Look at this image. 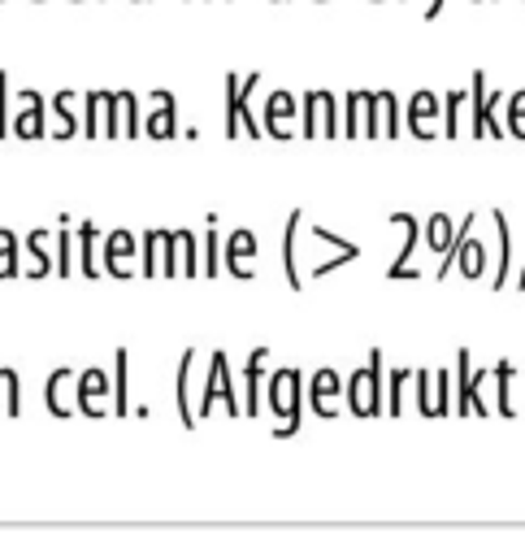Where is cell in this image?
<instances>
[{"mask_svg": "<svg viewBox=\"0 0 525 556\" xmlns=\"http://www.w3.org/2000/svg\"><path fill=\"white\" fill-rule=\"evenodd\" d=\"M347 408L351 417H382L386 413V361L382 348H369V361L347 374Z\"/></svg>", "mask_w": 525, "mask_h": 556, "instance_id": "obj_1", "label": "cell"}, {"mask_svg": "<svg viewBox=\"0 0 525 556\" xmlns=\"http://www.w3.org/2000/svg\"><path fill=\"white\" fill-rule=\"evenodd\" d=\"M265 391H269V413L278 417L273 421V434L278 439H291L299 430V421H304V378H299V369H291V365L273 369L265 378Z\"/></svg>", "mask_w": 525, "mask_h": 556, "instance_id": "obj_2", "label": "cell"}, {"mask_svg": "<svg viewBox=\"0 0 525 556\" xmlns=\"http://www.w3.org/2000/svg\"><path fill=\"white\" fill-rule=\"evenodd\" d=\"M226 104H221V130H226V139H260L265 135V126L252 117V91H260V74L252 70V74H243V78H234V74H226Z\"/></svg>", "mask_w": 525, "mask_h": 556, "instance_id": "obj_3", "label": "cell"}, {"mask_svg": "<svg viewBox=\"0 0 525 556\" xmlns=\"http://www.w3.org/2000/svg\"><path fill=\"white\" fill-rule=\"evenodd\" d=\"M469 226H477V208L473 213H464L460 222L451 217V213H430L425 222H421V235H425V252L434 256V278H443L451 265H456V248H460V235L469 230Z\"/></svg>", "mask_w": 525, "mask_h": 556, "instance_id": "obj_4", "label": "cell"}, {"mask_svg": "<svg viewBox=\"0 0 525 556\" xmlns=\"http://www.w3.org/2000/svg\"><path fill=\"white\" fill-rule=\"evenodd\" d=\"M217 404H221L230 417H243V391H234V374H230L226 352H213V356H208V378H204V387H200L195 417L204 421V417H208Z\"/></svg>", "mask_w": 525, "mask_h": 556, "instance_id": "obj_5", "label": "cell"}, {"mask_svg": "<svg viewBox=\"0 0 525 556\" xmlns=\"http://www.w3.org/2000/svg\"><path fill=\"white\" fill-rule=\"evenodd\" d=\"M499 109H503V96L486 87V70H473V83H469V135L473 139H486V135L503 139L508 126H503Z\"/></svg>", "mask_w": 525, "mask_h": 556, "instance_id": "obj_6", "label": "cell"}, {"mask_svg": "<svg viewBox=\"0 0 525 556\" xmlns=\"http://www.w3.org/2000/svg\"><path fill=\"white\" fill-rule=\"evenodd\" d=\"M343 139H382V104L377 91H347L343 100Z\"/></svg>", "mask_w": 525, "mask_h": 556, "instance_id": "obj_7", "label": "cell"}, {"mask_svg": "<svg viewBox=\"0 0 525 556\" xmlns=\"http://www.w3.org/2000/svg\"><path fill=\"white\" fill-rule=\"evenodd\" d=\"M486 378H490L486 369H473L469 348H460L456 352V400H451L456 417H486V400H482V382Z\"/></svg>", "mask_w": 525, "mask_h": 556, "instance_id": "obj_8", "label": "cell"}, {"mask_svg": "<svg viewBox=\"0 0 525 556\" xmlns=\"http://www.w3.org/2000/svg\"><path fill=\"white\" fill-rule=\"evenodd\" d=\"M299 126L304 139H338L343 122H338V100L330 91H304V109H299Z\"/></svg>", "mask_w": 525, "mask_h": 556, "instance_id": "obj_9", "label": "cell"}, {"mask_svg": "<svg viewBox=\"0 0 525 556\" xmlns=\"http://www.w3.org/2000/svg\"><path fill=\"white\" fill-rule=\"evenodd\" d=\"M113 395V378L104 374V369H78V378H74V404H78V413L82 417H113L108 408H104V400Z\"/></svg>", "mask_w": 525, "mask_h": 556, "instance_id": "obj_10", "label": "cell"}, {"mask_svg": "<svg viewBox=\"0 0 525 556\" xmlns=\"http://www.w3.org/2000/svg\"><path fill=\"white\" fill-rule=\"evenodd\" d=\"M13 139H48V100L39 91H17V104H13Z\"/></svg>", "mask_w": 525, "mask_h": 556, "instance_id": "obj_11", "label": "cell"}, {"mask_svg": "<svg viewBox=\"0 0 525 556\" xmlns=\"http://www.w3.org/2000/svg\"><path fill=\"white\" fill-rule=\"evenodd\" d=\"M256 252H260V243H256V235H252L247 226H234V230L221 239V265H226L239 282H252V278H256V274H252Z\"/></svg>", "mask_w": 525, "mask_h": 556, "instance_id": "obj_12", "label": "cell"}, {"mask_svg": "<svg viewBox=\"0 0 525 556\" xmlns=\"http://www.w3.org/2000/svg\"><path fill=\"white\" fill-rule=\"evenodd\" d=\"M347 378H338V369H317L312 378H308V408L317 413V417H338V404H347Z\"/></svg>", "mask_w": 525, "mask_h": 556, "instance_id": "obj_13", "label": "cell"}, {"mask_svg": "<svg viewBox=\"0 0 525 556\" xmlns=\"http://www.w3.org/2000/svg\"><path fill=\"white\" fill-rule=\"evenodd\" d=\"M295 117H299L295 96H291L286 87H273V91L265 96V104H260V126L269 130V139L286 143V139H291V122H295Z\"/></svg>", "mask_w": 525, "mask_h": 556, "instance_id": "obj_14", "label": "cell"}, {"mask_svg": "<svg viewBox=\"0 0 525 556\" xmlns=\"http://www.w3.org/2000/svg\"><path fill=\"white\" fill-rule=\"evenodd\" d=\"M100 261H104V274L130 278V274H135V261H139V235H130V230H108V235H104V248H100Z\"/></svg>", "mask_w": 525, "mask_h": 556, "instance_id": "obj_15", "label": "cell"}, {"mask_svg": "<svg viewBox=\"0 0 525 556\" xmlns=\"http://www.w3.org/2000/svg\"><path fill=\"white\" fill-rule=\"evenodd\" d=\"M438 130H443V100L421 87L408 100V135L412 139H438Z\"/></svg>", "mask_w": 525, "mask_h": 556, "instance_id": "obj_16", "label": "cell"}, {"mask_svg": "<svg viewBox=\"0 0 525 556\" xmlns=\"http://www.w3.org/2000/svg\"><path fill=\"white\" fill-rule=\"evenodd\" d=\"M143 135L148 139H178V100H174V91H152L148 96Z\"/></svg>", "mask_w": 525, "mask_h": 556, "instance_id": "obj_17", "label": "cell"}, {"mask_svg": "<svg viewBox=\"0 0 525 556\" xmlns=\"http://www.w3.org/2000/svg\"><path fill=\"white\" fill-rule=\"evenodd\" d=\"M269 369V348H252V356L243 361V417H260L265 413V374Z\"/></svg>", "mask_w": 525, "mask_h": 556, "instance_id": "obj_18", "label": "cell"}, {"mask_svg": "<svg viewBox=\"0 0 525 556\" xmlns=\"http://www.w3.org/2000/svg\"><path fill=\"white\" fill-rule=\"evenodd\" d=\"M74 100H78V91H69V87H61L48 100V139H74L82 130V117H78Z\"/></svg>", "mask_w": 525, "mask_h": 556, "instance_id": "obj_19", "label": "cell"}, {"mask_svg": "<svg viewBox=\"0 0 525 556\" xmlns=\"http://www.w3.org/2000/svg\"><path fill=\"white\" fill-rule=\"evenodd\" d=\"M386 222L404 230V248H399V256L390 261V269H386V278H412V252H417V248H425V235H421V222H417L412 213H390Z\"/></svg>", "mask_w": 525, "mask_h": 556, "instance_id": "obj_20", "label": "cell"}, {"mask_svg": "<svg viewBox=\"0 0 525 556\" xmlns=\"http://www.w3.org/2000/svg\"><path fill=\"white\" fill-rule=\"evenodd\" d=\"M195 348H187L182 352V361H178V378H174V408H178V421L187 426V430H195V395H191V382H195Z\"/></svg>", "mask_w": 525, "mask_h": 556, "instance_id": "obj_21", "label": "cell"}, {"mask_svg": "<svg viewBox=\"0 0 525 556\" xmlns=\"http://www.w3.org/2000/svg\"><path fill=\"white\" fill-rule=\"evenodd\" d=\"M299 230H304V208H295L286 217V230H282V274H286V287L291 291H304V265H299Z\"/></svg>", "mask_w": 525, "mask_h": 556, "instance_id": "obj_22", "label": "cell"}, {"mask_svg": "<svg viewBox=\"0 0 525 556\" xmlns=\"http://www.w3.org/2000/svg\"><path fill=\"white\" fill-rule=\"evenodd\" d=\"M169 239H174V230H161V226H152V230L139 235V274L143 278H165Z\"/></svg>", "mask_w": 525, "mask_h": 556, "instance_id": "obj_23", "label": "cell"}, {"mask_svg": "<svg viewBox=\"0 0 525 556\" xmlns=\"http://www.w3.org/2000/svg\"><path fill=\"white\" fill-rule=\"evenodd\" d=\"M74 378H78V369H69V365H61V369H52L48 374V382H43V404H48V413L52 417H74V400H69V391H74Z\"/></svg>", "mask_w": 525, "mask_h": 556, "instance_id": "obj_24", "label": "cell"}, {"mask_svg": "<svg viewBox=\"0 0 525 556\" xmlns=\"http://www.w3.org/2000/svg\"><path fill=\"white\" fill-rule=\"evenodd\" d=\"M486 261H490V248L473 235V226L460 235V248H456V269H460V278H482L486 274Z\"/></svg>", "mask_w": 525, "mask_h": 556, "instance_id": "obj_25", "label": "cell"}, {"mask_svg": "<svg viewBox=\"0 0 525 556\" xmlns=\"http://www.w3.org/2000/svg\"><path fill=\"white\" fill-rule=\"evenodd\" d=\"M26 252H30V274L26 278H48L56 274V248H52V230L39 226L26 235Z\"/></svg>", "mask_w": 525, "mask_h": 556, "instance_id": "obj_26", "label": "cell"}, {"mask_svg": "<svg viewBox=\"0 0 525 556\" xmlns=\"http://www.w3.org/2000/svg\"><path fill=\"white\" fill-rule=\"evenodd\" d=\"M74 239H78V269H82V278H100L104 274V261L95 256V243L104 235L95 230V222H78L74 226Z\"/></svg>", "mask_w": 525, "mask_h": 556, "instance_id": "obj_27", "label": "cell"}, {"mask_svg": "<svg viewBox=\"0 0 525 556\" xmlns=\"http://www.w3.org/2000/svg\"><path fill=\"white\" fill-rule=\"evenodd\" d=\"M113 417H130V348L113 352Z\"/></svg>", "mask_w": 525, "mask_h": 556, "instance_id": "obj_28", "label": "cell"}, {"mask_svg": "<svg viewBox=\"0 0 525 556\" xmlns=\"http://www.w3.org/2000/svg\"><path fill=\"white\" fill-rule=\"evenodd\" d=\"M490 222H495V235H499V265H495L490 287H495V291H503V287H508V278H512V226H508V217H503L499 208L490 213Z\"/></svg>", "mask_w": 525, "mask_h": 556, "instance_id": "obj_29", "label": "cell"}, {"mask_svg": "<svg viewBox=\"0 0 525 556\" xmlns=\"http://www.w3.org/2000/svg\"><path fill=\"white\" fill-rule=\"evenodd\" d=\"M104 104H108V87L82 91V135L87 139H104Z\"/></svg>", "mask_w": 525, "mask_h": 556, "instance_id": "obj_30", "label": "cell"}, {"mask_svg": "<svg viewBox=\"0 0 525 556\" xmlns=\"http://www.w3.org/2000/svg\"><path fill=\"white\" fill-rule=\"evenodd\" d=\"M469 122V91H447L443 96V139H460Z\"/></svg>", "mask_w": 525, "mask_h": 556, "instance_id": "obj_31", "label": "cell"}, {"mask_svg": "<svg viewBox=\"0 0 525 556\" xmlns=\"http://www.w3.org/2000/svg\"><path fill=\"white\" fill-rule=\"evenodd\" d=\"M52 248H56V274L69 278L74 252H78V239H74V230H69V213H61V222H56V230H52Z\"/></svg>", "mask_w": 525, "mask_h": 556, "instance_id": "obj_32", "label": "cell"}, {"mask_svg": "<svg viewBox=\"0 0 525 556\" xmlns=\"http://www.w3.org/2000/svg\"><path fill=\"white\" fill-rule=\"evenodd\" d=\"M174 235H178V274L182 278H204V261H200V248L204 243H195V235L187 226H178Z\"/></svg>", "mask_w": 525, "mask_h": 556, "instance_id": "obj_33", "label": "cell"}, {"mask_svg": "<svg viewBox=\"0 0 525 556\" xmlns=\"http://www.w3.org/2000/svg\"><path fill=\"white\" fill-rule=\"evenodd\" d=\"M490 378H495V408H499V417H516V400H512V378H516V365L512 361H499L495 369H490Z\"/></svg>", "mask_w": 525, "mask_h": 556, "instance_id": "obj_34", "label": "cell"}, {"mask_svg": "<svg viewBox=\"0 0 525 556\" xmlns=\"http://www.w3.org/2000/svg\"><path fill=\"white\" fill-rule=\"evenodd\" d=\"M417 408H421V417H447L438 382H434V369H417Z\"/></svg>", "mask_w": 525, "mask_h": 556, "instance_id": "obj_35", "label": "cell"}, {"mask_svg": "<svg viewBox=\"0 0 525 556\" xmlns=\"http://www.w3.org/2000/svg\"><path fill=\"white\" fill-rule=\"evenodd\" d=\"M417 369H395L386 374V417H404L408 413V382Z\"/></svg>", "mask_w": 525, "mask_h": 556, "instance_id": "obj_36", "label": "cell"}, {"mask_svg": "<svg viewBox=\"0 0 525 556\" xmlns=\"http://www.w3.org/2000/svg\"><path fill=\"white\" fill-rule=\"evenodd\" d=\"M204 278H217L226 265H221V230H217V213L204 217Z\"/></svg>", "mask_w": 525, "mask_h": 556, "instance_id": "obj_37", "label": "cell"}, {"mask_svg": "<svg viewBox=\"0 0 525 556\" xmlns=\"http://www.w3.org/2000/svg\"><path fill=\"white\" fill-rule=\"evenodd\" d=\"M0 417H22V382L9 365H0Z\"/></svg>", "mask_w": 525, "mask_h": 556, "instance_id": "obj_38", "label": "cell"}, {"mask_svg": "<svg viewBox=\"0 0 525 556\" xmlns=\"http://www.w3.org/2000/svg\"><path fill=\"white\" fill-rule=\"evenodd\" d=\"M22 274V243L9 226H0V278H17Z\"/></svg>", "mask_w": 525, "mask_h": 556, "instance_id": "obj_39", "label": "cell"}, {"mask_svg": "<svg viewBox=\"0 0 525 556\" xmlns=\"http://www.w3.org/2000/svg\"><path fill=\"white\" fill-rule=\"evenodd\" d=\"M377 104H382V139H399L404 135V109H399L395 91H377Z\"/></svg>", "mask_w": 525, "mask_h": 556, "instance_id": "obj_40", "label": "cell"}, {"mask_svg": "<svg viewBox=\"0 0 525 556\" xmlns=\"http://www.w3.org/2000/svg\"><path fill=\"white\" fill-rule=\"evenodd\" d=\"M117 100H121V139H135L143 130V104L135 91H117Z\"/></svg>", "mask_w": 525, "mask_h": 556, "instance_id": "obj_41", "label": "cell"}, {"mask_svg": "<svg viewBox=\"0 0 525 556\" xmlns=\"http://www.w3.org/2000/svg\"><path fill=\"white\" fill-rule=\"evenodd\" d=\"M503 126H508L512 139H525V87L503 96Z\"/></svg>", "mask_w": 525, "mask_h": 556, "instance_id": "obj_42", "label": "cell"}, {"mask_svg": "<svg viewBox=\"0 0 525 556\" xmlns=\"http://www.w3.org/2000/svg\"><path fill=\"white\" fill-rule=\"evenodd\" d=\"M13 135V104H9V70H0V139Z\"/></svg>", "mask_w": 525, "mask_h": 556, "instance_id": "obj_43", "label": "cell"}, {"mask_svg": "<svg viewBox=\"0 0 525 556\" xmlns=\"http://www.w3.org/2000/svg\"><path fill=\"white\" fill-rule=\"evenodd\" d=\"M443 4H447V0H430V4H425V17H438V13H443Z\"/></svg>", "mask_w": 525, "mask_h": 556, "instance_id": "obj_44", "label": "cell"}, {"mask_svg": "<svg viewBox=\"0 0 525 556\" xmlns=\"http://www.w3.org/2000/svg\"><path fill=\"white\" fill-rule=\"evenodd\" d=\"M516 287H521V291H525V269H521V278H516Z\"/></svg>", "mask_w": 525, "mask_h": 556, "instance_id": "obj_45", "label": "cell"}, {"mask_svg": "<svg viewBox=\"0 0 525 556\" xmlns=\"http://www.w3.org/2000/svg\"><path fill=\"white\" fill-rule=\"evenodd\" d=\"M273 4H282V0H273Z\"/></svg>", "mask_w": 525, "mask_h": 556, "instance_id": "obj_46", "label": "cell"}, {"mask_svg": "<svg viewBox=\"0 0 525 556\" xmlns=\"http://www.w3.org/2000/svg\"><path fill=\"white\" fill-rule=\"evenodd\" d=\"M473 4H477V0H473Z\"/></svg>", "mask_w": 525, "mask_h": 556, "instance_id": "obj_47", "label": "cell"}, {"mask_svg": "<svg viewBox=\"0 0 525 556\" xmlns=\"http://www.w3.org/2000/svg\"><path fill=\"white\" fill-rule=\"evenodd\" d=\"M373 4H377V0H373Z\"/></svg>", "mask_w": 525, "mask_h": 556, "instance_id": "obj_48", "label": "cell"}]
</instances>
